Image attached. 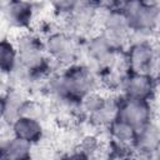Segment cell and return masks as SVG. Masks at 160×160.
Returning <instances> with one entry per match:
<instances>
[{"mask_svg": "<svg viewBox=\"0 0 160 160\" xmlns=\"http://www.w3.org/2000/svg\"><path fill=\"white\" fill-rule=\"evenodd\" d=\"M98 90L96 71L85 64L74 62L50 79L49 91L64 104H80L82 98Z\"/></svg>", "mask_w": 160, "mask_h": 160, "instance_id": "1", "label": "cell"}, {"mask_svg": "<svg viewBox=\"0 0 160 160\" xmlns=\"http://www.w3.org/2000/svg\"><path fill=\"white\" fill-rule=\"evenodd\" d=\"M15 45L19 58L18 70H21L26 78L36 79L49 72L51 60L45 51L44 39L40 35L26 30L15 41Z\"/></svg>", "mask_w": 160, "mask_h": 160, "instance_id": "2", "label": "cell"}, {"mask_svg": "<svg viewBox=\"0 0 160 160\" xmlns=\"http://www.w3.org/2000/svg\"><path fill=\"white\" fill-rule=\"evenodd\" d=\"M119 8L125 15L131 30V39H151L156 31L160 19L159 2L150 1H124ZM130 42V41H129Z\"/></svg>", "mask_w": 160, "mask_h": 160, "instance_id": "3", "label": "cell"}, {"mask_svg": "<svg viewBox=\"0 0 160 160\" xmlns=\"http://www.w3.org/2000/svg\"><path fill=\"white\" fill-rule=\"evenodd\" d=\"M122 55L128 71L156 76L159 55L158 48L151 39L130 40Z\"/></svg>", "mask_w": 160, "mask_h": 160, "instance_id": "4", "label": "cell"}, {"mask_svg": "<svg viewBox=\"0 0 160 160\" xmlns=\"http://www.w3.org/2000/svg\"><path fill=\"white\" fill-rule=\"evenodd\" d=\"M96 24L100 26V34L119 50L129 44L131 39V30L125 15L119 8V4L109 5L106 8L100 5Z\"/></svg>", "mask_w": 160, "mask_h": 160, "instance_id": "5", "label": "cell"}, {"mask_svg": "<svg viewBox=\"0 0 160 160\" xmlns=\"http://www.w3.org/2000/svg\"><path fill=\"white\" fill-rule=\"evenodd\" d=\"M44 46L49 59L64 68L76 62L81 48L78 35L68 30L49 31L44 39Z\"/></svg>", "mask_w": 160, "mask_h": 160, "instance_id": "6", "label": "cell"}, {"mask_svg": "<svg viewBox=\"0 0 160 160\" xmlns=\"http://www.w3.org/2000/svg\"><path fill=\"white\" fill-rule=\"evenodd\" d=\"M120 89L124 98L152 102L156 96L158 80L156 76L149 74L128 71L122 79Z\"/></svg>", "mask_w": 160, "mask_h": 160, "instance_id": "7", "label": "cell"}, {"mask_svg": "<svg viewBox=\"0 0 160 160\" xmlns=\"http://www.w3.org/2000/svg\"><path fill=\"white\" fill-rule=\"evenodd\" d=\"M118 118L131 125L135 130H139L146 124L155 120L152 102L121 96L119 99Z\"/></svg>", "mask_w": 160, "mask_h": 160, "instance_id": "8", "label": "cell"}, {"mask_svg": "<svg viewBox=\"0 0 160 160\" xmlns=\"http://www.w3.org/2000/svg\"><path fill=\"white\" fill-rule=\"evenodd\" d=\"M99 8L100 5L95 2L78 1L71 14L64 19L66 21L65 30L75 35H78V32H84L90 30L96 24Z\"/></svg>", "mask_w": 160, "mask_h": 160, "instance_id": "9", "label": "cell"}, {"mask_svg": "<svg viewBox=\"0 0 160 160\" xmlns=\"http://www.w3.org/2000/svg\"><path fill=\"white\" fill-rule=\"evenodd\" d=\"M10 126H11L12 136L30 145H35L40 142L45 134L42 121L25 115L19 116L16 120H14L10 124Z\"/></svg>", "mask_w": 160, "mask_h": 160, "instance_id": "10", "label": "cell"}, {"mask_svg": "<svg viewBox=\"0 0 160 160\" xmlns=\"http://www.w3.org/2000/svg\"><path fill=\"white\" fill-rule=\"evenodd\" d=\"M4 15L5 19L10 22V25L19 29H28L35 16V6L28 1H9L4 5Z\"/></svg>", "mask_w": 160, "mask_h": 160, "instance_id": "11", "label": "cell"}, {"mask_svg": "<svg viewBox=\"0 0 160 160\" xmlns=\"http://www.w3.org/2000/svg\"><path fill=\"white\" fill-rule=\"evenodd\" d=\"M108 130H109L110 140L116 149L125 150L128 152L134 149L138 130H135L131 125L118 118L108 126Z\"/></svg>", "mask_w": 160, "mask_h": 160, "instance_id": "12", "label": "cell"}, {"mask_svg": "<svg viewBox=\"0 0 160 160\" xmlns=\"http://www.w3.org/2000/svg\"><path fill=\"white\" fill-rule=\"evenodd\" d=\"M160 144V130L155 120L146 124L136 131V139L134 144V150L154 154L159 151Z\"/></svg>", "mask_w": 160, "mask_h": 160, "instance_id": "13", "label": "cell"}, {"mask_svg": "<svg viewBox=\"0 0 160 160\" xmlns=\"http://www.w3.org/2000/svg\"><path fill=\"white\" fill-rule=\"evenodd\" d=\"M0 160H32V145L15 136L0 141Z\"/></svg>", "mask_w": 160, "mask_h": 160, "instance_id": "14", "label": "cell"}, {"mask_svg": "<svg viewBox=\"0 0 160 160\" xmlns=\"http://www.w3.org/2000/svg\"><path fill=\"white\" fill-rule=\"evenodd\" d=\"M28 98L19 89H11L4 94V121L11 124L22 115Z\"/></svg>", "mask_w": 160, "mask_h": 160, "instance_id": "15", "label": "cell"}, {"mask_svg": "<svg viewBox=\"0 0 160 160\" xmlns=\"http://www.w3.org/2000/svg\"><path fill=\"white\" fill-rule=\"evenodd\" d=\"M19 58L18 49L14 41L9 39L0 40V72L11 75L18 70Z\"/></svg>", "mask_w": 160, "mask_h": 160, "instance_id": "16", "label": "cell"}, {"mask_svg": "<svg viewBox=\"0 0 160 160\" xmlns=\"http://www.w3.org/2000/svg\"><path fill=\"white\" fill-rule=\"evenodd\" d=\"M76 2L78 1H56V2H52L51 6L54 8V12L58 16H61L62 19H65L71 14L74 8L76 6Z\"/></svg>", "mask_w": 160, "mask_h": 160, "instance_id": "17", "label": "cell"}, {"mask_svg": "<svg viewBox=\"0 0 160 160\" xmlns=\"http://www.w3.org/2000/svg\"><path fill=\"white\" fill-rule=\"evenodd\" d=\"M62 160H94V159L90 158V156H88V155H85L84 152L76 150V151H74V152L66 155Z\"/></svg>", "mask_w": 160, "mask_h": 160, "instance_id": "18", "label": "cell"}, {"mask_svg": "<svg viewBox=\"0 0 160 160\" xmlns=\"http://www.w3.org/2000/svg\"><path fill=\"white\" fill-rule=\"evenodd\" d=\"M4 120V95L0 94V121Z\"/></svg>", "mask_w": 160, "mask_h": 160, "instance_id": "19", "label": "cell"}]
</instances>
